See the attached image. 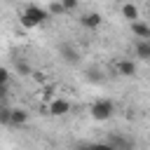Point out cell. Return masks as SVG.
I'll use <instances>...</instances> for the list:
<instances>
[{"label":"cell","instance_id":"6da1fadb","mask_svg":"<svg viewBox=\"0 0 150 150\" xmlns=\"http://www.w3.org/2000/svg\"><path fill=\"white\" fill-rule=\"evenodd\" d=\"M112 112H115V103H112L110 98H98V101H94V103L89 105V115H91L96 122L110 120Z\"/></svg>","mask_w":150,"mask_h":150},{"label":"cell","instance_id":"7a4b0ae2","mask_svg":"<svg viewBox=\"0 0 150 150\" xmlns=\"http://www.w3.org/2000/svg\"><path fill=\"white\" fill-rule=\"evenodd\" d=\"M23 14L33 21V26H35V28L49 21V9H45V7H40V5H28V7L23 9Z\"/></svg>","mask_w":150,"mask_h":150},{"label":"cell","instance_id":"3957f363","mask_svg":"<svg viewBox=\"0 0 150 150\" xmlns=\"http://www.w3.org/2000/svg\"><path fill=\"white\" fill-rule=\"evenodd\" d=\"M59 56H61L68 66H75V63H80V59H82L80 49H77L73 42H61V45H59Z\"/></svg>","mask_w":150,"mask_h":150},{"label":"cell","instance_id":"277c9868","mask_svg":"<svg viewBox=\"0 0 150 150\" xmlns=\"http://www.w3.org/2000/svg\"><path fill=\"white\" fill-rule=\"evenodd\" d=\"M47 112L54 115V117L68 115V112H70V101H66V98H52L49 105H47Z\"/></svg>","mask_w":150,"mask_h":150},{"label":"cell","instance_id":"5b68a950","mask_svg":"<svg viewBox=\"0 0 150 150\" xmlns=\"http://www.w3.org/2000/svg\"><path fill=\"white\" fill-rule=\"evenodd\" d=\"M101 23H103V16H101L98 12H84V14L80 16V26L87 28V30H96Z\"/></svg>","mask_w":150,"mask_h":150},{"label":"cell","instance_id":"8992f818","mask_svg":"<svg viewBox=\"0 0 150 150\" xmlns=\"http://www.w3.org/2000/svg\"><path fill=\"white\" fill-rule=\"evenodd\" d=\"M115 73H117L120 77H134V75H136V61H131V59H120V61H115Z\"/></svg>","mask_w":150,"mask_h":150},{"label":"cell","instance_id":"52a82bcc","mask_svg":"<svg viewBox=\"0 0 150 150\" xmlns=\"http://www.w3.org/2000/svg\"><path fill=\"white\" fill-rule=\"evenodd\" d=\"M103 145H108V148H112V150H127V148L134 145V141H131V138H124V136H120V134H110V136L103 141Z\"/></svg>","mask_w":150,"mask_h":150},{"label":"cell","instance_id":"ba28073f","mask_svg":"<svg viewBox=\"0 0 150 150\" xmlns=\"http://www.w3.org/2000/svg\"><path fill=\"white\" fill-rule=\"evenodd\" d=\"M26 122H28V110H23V108L9 110V127H23Z\"/></svg>","mask_w":150,"mask_h":150},{"label":"cell","instance_id":"9c48e42d","mask_svg":"<svg viewBox=\"0 0 150 150\" xmlns=\"http://www.w3.org/2000/svg\"><path fill=\"white\" fill-rule=\"evenodd\" d=\"M129 23H131V33H134V38L150 40V26H148V23H143L141 19H136V21H129Z\"/></svg>","mask_w":150,"mask_h":150},{"label":"cell","instance_id":"30bf717a","mask_svg":"<svg viewBox=\"0 0 150 150\" xmlns=\"http://www.w3.org/2000/svg\"><path fill=\"white\" fill-rule=\"evenodd\" d=\"M134 54H136V59H141V61H150V40H136V45H134Z\"/></svg>","mask_w":150,"mask_h":150},{"label":"cell","instance_id":"8fae6325","mask_svg":"<svg viewBox=\"0 0 150 150\" xmlns=\"http://www.w3.org/2000/svg\"><path fill=\"white\" fill-rule=\"evenodd\" d=\"M122 16L127 19V21H136V19H141V12H138V7L134 5V0H127L124 5H122Z\"/></svg>","mask_w":150,"mask_h":150},{"label":"cell","instance_id":"7c38bea8","mask_svg":"<svg viewBox=\"0 0 150 150\" xmlns=\"http://www.w3.org/2000/svg\"><path fill=\"white\" fill-rule=\"evenodd\" d=\"M14 70L19 73V75H30L33 70H30V66L23 61V59H14Z\"/></svg>","mask_w":150,"mask_h":150},{"label":"cell","instance_id":"4fadbf2b","mask_svg":"<svg viewBox=\"0 0 150 150\" xmlns=\"http://www.w3.org/2000/svg\"><path fill=\"white\" fill-rule=\"evenodd\" d=\"M9 110H12V108L0 105V124H7V127H9Z\"/></svg>","mask_w":150,"mask_h":150},{"label":"cell","instance_id":"5bb4252c","mask_svg":"<svg viewBox=\"0 0 150 150\" xmlns=\"http://www.w3.org/2000/svg\"><path fill=\"white\" fill-rule=\"evenodd\" d=\"M66 9H63V5L59 2V0H54L52 5H49V14H63Z\"/></svg>","mask_w":150,"mask_h":150},{"label":"cell","instance_id":"9a60e30c","mask_svg":"<svg viewBox=\"0 0 150 150\" xmlns=\"http://www.w3.org/2000/svg\"><path fill=\"white\" fill-rule=\"evenodd\" d=\"M59 2L63 5L66 12H73V9H77V2H80V0H59Z\"/></svg>","mask_w":150,"mask_h":150},{"label":"cell","instance_id":"2e32d148","mask_svg":"<svg viewBox=\"0 0 150 150\" xmlns=\"http://www.w3.org/2000/svg\"><path fill=\"white\" fill-rule=\"evenodd\" d=\"M30 77H33L38 84H45V82H47V75H45L42 70H35V73H30Z\"/></svg>","mask_w":150,"mask_h":150},{"label":"cell","instance_id":"e0dca14e","mask_svg":"<svg viewBox=\"0 0 150 150\" xmlns=\"http://www.w3.org/2000/svg\"><path fill=\"white\" fill-rule=\"evenodd\" d=\"M9 77H12V73H9L5 66H0V84H7V82H9Z\"/></svg>","mask_w":150,"mask_h":150},{"label":"cell","instance_id":"ac0fdd59","mask_svg":"<svg viewBox=\"0 0 150 150\" xmlns=\"http://www.w3.org/2000/svg\"><path fill=\"white\" fill-rule=\"evenodd\" d=\"M89 80L91 82H101V73L98 70H89Z\"/></svg>","mask_w":150,"mask_h":150},{"label":"cell","instance_id":"d6986e66","mask_svg":"<svg viewBox=\"0 0 150 150\" xmlns=\"http://www.w3.org/2000/svg\"><path fill=\"white\" fill-rule=\"evenodd\" d=\"M7 91H9V82H7V84H0V98H5Z\"/></svg>","mask_w":150,"mask_h":150}]
</instances>
